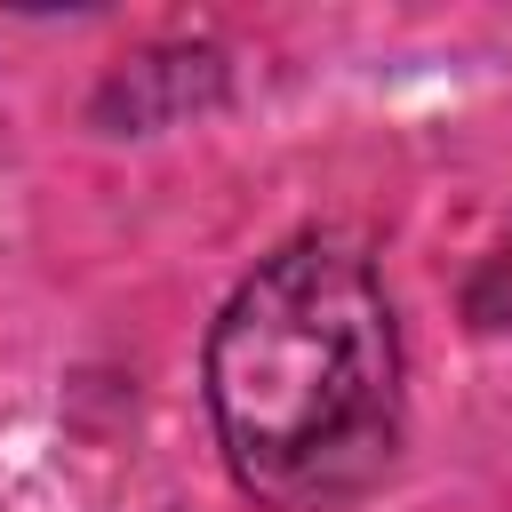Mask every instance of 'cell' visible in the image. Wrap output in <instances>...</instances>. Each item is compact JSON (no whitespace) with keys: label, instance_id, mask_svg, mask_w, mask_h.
Instances as JSON below:
<instances>
[{"label":"cell","instance_id":"6da1fadb","mask_svg":"<svg viewBox=\"0 0 512 512\" xmlns=\"http://www.w3.org/2000/svg\"><path fill=\"white\" fill-rule=\"evenodd\" d=\"M208 408L248 496L328 512L368 488L400 440V336L368 256L344 240L264 256L208 336Z\"/></svg>","mask_w":512,"mask_h":512}]
</instances>
